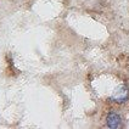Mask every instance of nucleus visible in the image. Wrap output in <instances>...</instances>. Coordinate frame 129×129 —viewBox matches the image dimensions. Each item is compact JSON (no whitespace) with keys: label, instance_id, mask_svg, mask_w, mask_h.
I'll return each mask as SVG.
<instances>
[{"label":"nucleus","instance_id":"nucleus-1","mask_svg":"<svg viewBox=\"0 0 129 129\" xmlns=\"http://www.w3.org/2000/svg\"><path fill=\"white\" fill-rule=\"evenodd\" d=\"M128 96H129V90L124 85H119L113 90V93L111 95V99L115 102H124V101H127Z\"/></svg>","mask_w":129,"mask_h":129},{"label":"nucleus","instance_id":"nucleus-2","mask_svg":"<svg viewBox=\"0 0 129 129\" xmlns=\"http://www.w3.org/2000/svg\"><path fill=\"white\" fill-rule=\"evenodd\" d=\"M107 127L112 129H117L121 127V117L117 113H110L107 116Z\"/></svg>","mask_w":129,"mask_h":129}]
</instances>
